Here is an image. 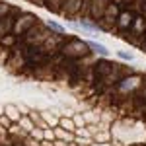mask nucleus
Returning <instances> with one entry per match:
<instances>
[{
	"mask_svg": "<svg viewBox=\"0 0 146 146\" xmlns=\"http://www.w3.org/2000/svg\"><path fill=\"white\" fill-rule=\"evenodd\" d=\"M88 45L98 53V55H101V56H109V51H107V47L105 45H101V43H98V41H88Z\"/></svg>",
	"mask_w": 146,
	"mask_h": 146,
	"instance_id": "obj_1",
	"label": "nucleus"
},
{
	"mask_svg": "<svg viewBox=\"0 0 146 146\" xmlns=\"http://www.w3.org/2000/svg\"><path fill=\"white\" fill-rule=\"evenodd\" d=\"M80 25H82L84 29H90V31H98V25H94V23L86 22V20H82V22H80Z\"/></svg>",
	"mask_w": 146,
	"mask_h": 146,
	"instance_id": "obj_2",
	"label": "nucleus"
},
{
	"mask_svg": "<svg viewBox=\"0 0 146 146\" xmlns=\"http://www.w3.org/2000/svg\"><path fill=\"white\" fill-rule=\"evenodd\" d=\"M47 25H49V27H53V29H56V31H60V33L64 31V27H62L60 23H56V22H47Z\"/></svg>",
	"mask_w": 146,
	"mask_h": 146,
	"instance_id": "obj_3",
	"label": "nucleus"
},
{
	"mask_svg": "<svg viewBox=\"0 0 146 146\" xmlns=\"http://www.w3.org/2000/svg\"><path fill=\"white\" fill-rule=\"evenodd\" d=\"M119 56L125 58V60H133V55H131V53H119Z\"/></svg>",
	"mask_w": 146,
	"mask_h": 146,
	"instance_id": "obj_4",
	"label": "nucleus"
}]
</instances>
